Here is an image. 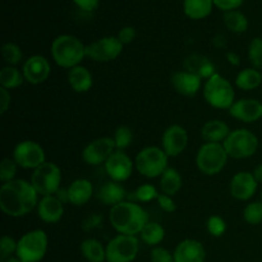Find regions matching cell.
<instances>
[{"mask_svg": "<svg viewBox=\"0 0 262 262\" xmlns=\"http://www.w3.org/2000/svg\"><path fill=\"white\" fill-rule=\"evenodd\" d=\"M225 27L234 33H243L248 30V19L239 10L225 12L223 15Z\"/></svg>", "mask_w": 262, "mask_h": 262, "instance_id": "d6a6232c", "label": "cell"}, {"mask_svg": "<svg viewBox=\"0 0 262 262\" xmlns=\"http://www.w3.org/2000/svg\"><path fill=\"white\" fill-rule=\"evenodd\" d=\"M97 200L106 206H115L124 201L125 188L120 183L114 181H109L102 184L96 193Z\"/></svg>", "mask_w": 262, "mask_h": 262, "instance_id": "cb8c5ba5", "label": "cell"}, {"mask_svg": "<svg viewBox=\"0 0 262 262\" xmlns=\"http://www.w3.org/2000/svg\"><path fill=\"white\" fill-rule=\"evenodd\" d=\"M243 219L250 225H258L262 223V202H251L243 210Z\"/></svg>", "mask_w": 262, "mask_h": 262, "instance_id": "d590c367", "label": "cell"}, {"mask_svg": "<svg viewBox=\"0 0 262 262\" xmlns=\"http://www.w3.org/2000/svg\"><path fill=\"white\" fill-rule=\"evenodd\" d=\"M230 117L243 123H255L262 118V102L257 99H241L229 109Z\"/></svg>", "mask_w": 262, "mask_h": 262, "instance_id": "e0dca14e", "label": "cell"}, {"mask_svg": "<svg viewBox=\"0 0 262 262\" xmlns=\"http://www.w3.org/2000/svg\"><path fill=\"white\" fill-rule=\"evenodd\" d=\"M227 59L233 67H238L241 64L239 56H238L235 53H233V51H229V53H227Z\"/></svg>", "mask_w": 262, "mask_h": 262, "instance_id": "681fc988", "label": "cell"}, {"mask_svg": "<svg viewBox=\"0 0 262 262\" xmlns=\"http://www.w3.org/2000/svg\"><path fill=\"white\" fill-rule=\"evenodd\" d=\"M159 192L156 189V187L154 184H141L140 187H137V189L133 193L136 201L138 202H151L154 200H158Z\"/></svg>", "mask_w": 262, "mask_h": 262, "instance_id": "8d00e7d4", "label": "cell"}, {"mask_svg": "<svg viewBox=\"0 0 262 262\" xmlns=\"http://www.w3.org/2000/svg\"><path fill=\"white\" fill-rule=\"evenodd\" d=\"M68 202L74 206H83L91 200L94 193V187L89 179L79 178L72 182L71 186L67 188Z\"/></svg>", "mask_w": 262, "mask_h": 262, "instance_id": "7402d4cb", "label": "cell"}, {"mask_svg": "<svg viewBox=\"0 0 262 262\" xmlns=\"http://www.w3.org/2000/svg\"><path fill=\"white\" fill-rule=\"evenodd\" d=\"M48 234L42 229L30 230L17 241L15 257L22 262H40L48 252Z\"/></svg>", "mask_w": 262, "mask_h": 262, "instance_id": "5b68a950", "label": "cell"}, {"mask_svg": "<svg viewBox=\"0 0 262 262\" xmlns=\"http://www.w3.org/2000/svg\"><path fill=\"white\" fill-rule=\"evenodd\" d=\"M5 262H22V261H20L19 258H17V257H10V258H8V260Z\"/></svg>", "mask_w": 262, "mask_h": 262, "instance_id": "816d5d0a", "label": "cell"}, {"mask_svg": "<svg viewBox=\"0 0 262 262\" xmlns=\"http://www.w3.org/2000/svg\"><path fill=\"white\" fill-rule=\"evenodd\" d=\"M228 156L232 159H247L255 155L258 148V138L246 128L234 129L223 142Z\"/></svg>", "mask_w": 262, "mask_h": 262, "instance_id": "ba28073f", "label": "cell"}, {"mask_svg": "<svg viewBox=\"0 0 262 262\" xmlns=\"http://www.w3.org/2000/svg\"><path fill=\"white\" fill-rule=\"evenodd\" d=\"M248 59L253 68H262V38L255 37L248 46Z\"/></svg>", "mask_w": 262, "mask_h": 262, "instance_id": "74e56055", "label": "cell"}, {"mask_svg": "<svg viewBox=\"0 0 262 262\" xmlns=\"http://www.w3.org/2000/svg\"><path fill=\"white\" fill-rule=\"evenodd\" d=\"M51 56L56 66L72 69L86 58V46L76 36L60 35L51 43Z\"/></svg>", "mask_w": 262, "mask_h": 262, "instance_id": "3957f363", "label": "cell"}, {"mask_svg": "<svg viewBox=\"0 0 262 262\" xmlns=\"http://www.w3.org/2000/svg\"><path fill=\"white\" fill-rule=\"evenodd\" d=\"M114 142L115 148L119 151H124L125 148L129 147L133 141V130L128 125H120L117 128L114 133Z\"/></svg>", "mask_w": 262, "mask_h": 262, "instance_id": "e575fe53", "label": "cell"}, {"mask_svg": "<svg viewBox=\"0 0 262 262\" xmlns=\"http://www.w3.org/2000/svg\"><path fill=\"white\" fill-rule=\"evenodd\" d=\"M188 145V133L182 125L173 124L165 129L161 137V148L169 158L181 155Z\"/></svg>", "mask_w": 262, "mask_h": 262, "instance_id": "9a60e30c", "label": "cell"}, {"mask_svg": "<svg viewBox=\"0 0 262 262\" xmlns=\"http://www.w3.org/2000/svg\"><path fill=\"white\" fill-rule=\"evenodd\" d=\"M17 163L14 159L5 158L3 159L2 164H0V181L3 183H8L10 181H14V177L17 174Z\"/></svg>", "mask_w": 262, "mask_h": 262, "instance_id": "f35d334b", "label": "cell"}, {"mask_svg": "<svg viewBox=\"0 0 262 262\" xmlns=\"http://www.w3.org/2000/svg\"><path fill=\"white\" fill-rule=\"evenodd\" d=\"M102 222V216L100 214H92L90 215L89 217H86L84 219V222L82 223V229L84 230V232H90V230L95 229V228L100 227V224H101Z\"/></svg>", "mask_w": 262, "mask_h": 262, "instance_id": "bcb514c9", "label": "cell"}, {"mask_svg": "<svg viewBox=\"0 0 262 262\" xmlns=\"http://www.w3.org/2000/svg\"><path fill=\"white\" fill-rule=\"evenodd\" d=\"M117 37L119 38V41L123 43V45H128V43H130L133 40H135L136 30L133 27H130V26H125V27L120 28Z\"/></svg>", "mask_w": 262, "mask_h": 262, "instance_id": "f6af8a7d", "label": "cell"}, {"mask_svg": "<svg viewBox=\"0 0 262 262\" xmlns=\"http://www.w3.org/2000/svg\"><path fill=\"white\" fill-rule=\"evenodd\" d=\"M68 83L77 94H84V92H89L91 90L94 79H92L91 72L86 67L77 66L69 69Z\"/></svg>", "mask_w": 262, "mask_h": 262, "instance_id": "d4e9b609", "label": "cell"}, {"mask_svg": "<svg viewBox=\"0 0 262 262\" xmlns=\"http://www.w3.org/2000/svg\"><path fill=\"white\" fill-rule=\"evenodd\" d=\"M15 252H17V241H14L9 235H4L0 239V258H2V262H5L8 258L13 257L12 255H15Z\"/></svg>", "mask_w": 262, "mask_h": 262, "instance_id": "60d3db41", "label": "cell"}, {"mask_svg": "<svg viewBox=\"0 0 262 262\" xmlns=\"http://www.w3.org/2000/svg\"><path fill=\"white\" fill-rule=\"evenodd\" d=\"M168 159L165 151L156 146H147L137 154L135 166L141 176L146 178H158L168 169Z\"/></svg>", "mask_w": 262, "mask_h": 262, "instance_id": "8992f818", "label": "cell"}, {"mask_svg": "<svg viewBox=\"0 0 262 262\" xmlns=\"http://www.w3.org/2000/svg\"><path fill=\"white\" fill-rule=\"evenodd\" d=\"M61 170L55 163L46 161L42 165L35 169L31 177V184L38 196H54L60 189Z\"/></svg>", "mask_w": 262, "mask_h": 262, "instance_id": "9c48e42d", "label": "cell"}, {"mask_svg": "<svg viewBox=\"0 0 262 262\" xmlns=\"http://www.w3.org/2000/svg\"><path fill=\"white\" fill-rule=\"evenodd\" d=\"M171 86L183 96H194L200 91L202 84V79L197 74L188 71H178L171 76Z\"/></svg>", "mask_w": 262, "mask_h": 262, "instance_id": "ffe728a7", "label": "cell"}, {"mask_svg": "<svg viewBox=\"0 0 262 262\" xmlns=\"http://www.w3.org/2000/svg\"><path fill=\"white\" fill-rule=\"evenodd\" d=\"M228 154L223 143L205 142L196 155V165L205 176H216L228 163Z\"/></svg>", "mask_w": 262, "mask_h": 262, "instance_id": "52a82bcc", "label": "cell"}, {"mask_svg": "<svg viewBox=\"0 0 262 262\" xmlns=\"http://www.w3.org/2000/svg\"><path fill=\"white\" fill-rule=\"evenodd\" d=\"M105 171L110 181L122 183L129 179L133 173V161L125 152L119 150H115L113 155L107 159L104 164Z\"/></svg>", "mask_w": 262, "mask_h": 262, "instance_id": "5bb4252c", "label": "cell"}, {"mask_svg": "<svg viewBox=\"0 0 262 262\" xmlns=\"http://www.w3.org/2000/svg\"><path fill=\"white\" fill-rule=\"evenodd\" d=\"M176 262H205L206 251L201 242L196 239H184L174 250Z\"/></svg>", "mask_w": 262, "mask_h": 262, "instance_id": "d6986e66", "label": "cell"}, {"mask_svg": "<svg viewBox=\"0 0 262 262\" xmlns=\"http://www.w3.org/2000/svg\"><path fill=\"white\" fill-rule=\"evenodd\" d=\"M161 192L169 196H176L182 188V176L174 168H168L160 177Z\"/></svg>", "mask_w": 262, "mask_h": 262, "instance_id": "f546056e", "label": "cell"}, {"mask_svg": "<svg viewBox=\"0 0 262 262\" xmlns=\"http://www.w3.org/2000/svg\"><path fill=\"white\" fill-rule=\"evenodd\" d=\"M38 204V193L31 182L14 179L3 183L0 188V209L5 215L22 217L32 211Z\"/></svg>", "mask_w": 262, "mask_h": 262, "instance_id": "6da1fadb", "label": "cell"}, {"mask_svg": "<svg viewBox=\"0 0 262 262\" xmlns=\"http://www.w3.org/2000/svg\"><path fill=\"white\" fill-rule=\"evenodd\" d=\"M2 56L8 66H18L22 61V49L14 42H7L2 48Z\"/></svg>", "mask_w": 262, "mask_h": 262, "instance_id": "836d02e7", "label": "cell"}, {"mask_svg": "<svg viewBox=\"0 0 262 262\" xmlns=\"http://www.w3.org/2000/svg\"><path fill=\"white\" fill-rule=\"evenodd\" d=\"M141 239L150 247H158L165 238V229L161 224L155 222H148L140 233Z\"/></svg>", "mask_w": 262, "mask_h": 262, "instance_id": "4dcf8cb0", "label": "cell"}, {"mask_svg": "<svg viewBox=\"0 0 262 262\" xmlns=\"http://www.w3.org/2000/svg\"><path fill=\"white\" fill-rule=\"evenodd\" d=\"M13 159L18 166L23 169H37L46 163V155L43 148L37 142L31 140L17 143L13 151Z\"/></svg>", "mask_w": 262, "mask_h": 262, "instance_id": "7c38bea8", "label": "cell"}, {"mask_svg": "<svg viewBox=\"0 0 262 262\" xmlns=\"http://www.w3.org/2000/svg\"><path fill=\"white\" fill-rule=\"evenodd\" d=\"M50 63L42 55H32L23 63L22 73L25 81L31 84H41L50 76Z\"/></svg>", "mask_w": 262, "mask_h": 262, "instance_id": "2e32d148", "label": "cell"}, {"mask_svg": "<svg viewBox=\"0 0 262 262\" xmlns=\"http://www.w3.org/2000/svg\"><path fill=\"white\" fill-rule=\"evenodd\" d=\"M82 256L89 262H105L106 261V247L102 246L100 241L95 238H87L81 243Z\"/></svg>", "mask_w": 262, "mask_h": 262, "instance_id": "83f0119b", "label": "cell"}, {"mask_svg": "<svg viewBox=\"0 0 262 262\" xmlns=\"http://www.w3.org/2000/svg\"><path fill=\"white\" fill-rule=\"evenodd\" d=\"M115 151L114 138L100 137L91 141L82 151V159L87 165L97 166L105 164Z\"/></svg>", "mask_w": 262, "mask_h": 262, "instance_id": "4fadbf2b", "label": "cell"}, {"mask_svg": "<svg viewBox=\"0 0 262 262\" xmlns=\"http://www.w3.org/2000/svg\"><path fill=\"white\" fill-rule=\"evenodd\" d=\"M140 251L136 235L118 234L106 245V262H133Z\"/></svg>", "mask_w": 262, "mask_h": 262, "instance_id": "30bf717a", "label": "cell"}, {"mask_svg": "<svg viewBox=\"0 0 262 262\" xmlns=\"http://www.w3.org/2000/svg\"><path fill=\"white\" fill-rule=\"evenodd\" d=\"M202 92L207 104L215 109L229 110L235 101L234 87L219 73H215L205 82Z\"/></svg>", "mask_w": 262, "mask_h": 262, "instance_id": "277c9868", "label": "cell"}, {"mask_svg": "<svg viewBox=\"0 0 262 262\" xmlns=\"http://www.w3.org/2000/svg\"><path fill=\"white\" fill-rule=\"evenodd\" d=\"M261 202H262V191H261Z\"/></svg>", "mask_w": 262, "mask_h": 262, "instance_id": "f5cc1de1", "label": "cell"}, {"mask_svg": "<svg viewBox=\"0 0 262 262\" xmlns=\"http://www.w3.org/2000/svg\"><path fill=\"white\" fill-rule=\"evenodd\" d=\"M123 46L117 36H105L86 45V58L96 63H109L122 54Z\"/></svg>", "mask_w": 262, "mask_h": 262, "instance_id": "8fae6325", "label": "cell"}, {"mask_svg": "<svg viewBox=\"0 0 262 262\" xmlns=\"http://www.w3.org/2000/svg\"><path fill=\"white\" fill-rule=\"evenodd\" d=\"M206 227L210 235L215 238L222 237L227 232V222L222 216H217V215H212L207 219Z\"/></svg>", "mask_w": 262, "mask_h": 262, "instance_id": "ab89813d", "label": "cell"}, {"mask_svg": "<svg viewBox=\"0 0 262 262\" xmlns=\"http://www.w3.org/2000/svg\"><path fill=\"white\" fill-rule=\"evenodd\" d=\"M257 181L253 173L250 171H239L233 176L230 181V194L239 201H247L255 196L257 191Z\"/></svg>", "mask_w": 262, "mask_h": 262, "instance_id": "ac0fdd59", "label": "cell"}, {"mask_svg": "<svg viewBox=\"0 0 262 262\" xmlns=\"http://www.w3.org/2000/svg\"><path fill=\"white\" fill-rule=\"evenodd\" d=\"M109 222L119 234L137 235L150 220L147 211L141 205L123 201L110 209Z\"/></svg>", "mask_w": 262, "mask_h": 262, "instance_id": "7a4b0ae2", "label": "cell"}, {"mask_svg": "<svg viewBox=\"0 0 262 262\" xmlns=\"http://www.w3.org/2000/svg\"><path fill=\"white\" fill-rule=\"evenodd\" d=\"M10 102H12V96H10L9 90L0 87V113L2 114H5L8 112V109L10 107Z\"/></svg>", "mask_w": 262, "mask_h": 262, "instance_id": "7dc6e473", "label": "cell"}, {"mask_svg": "<svg viewBox=\"0 0 262 262\" xmlns=\"http://www.w3.org/2000/svg\"><path fill=\"white\" fill-rule=\"evenodd\" d=\"M64 204L60 200L54 196H45L38 201L37 204V215L43 223L48 224H55L63 217Z\"/></svg>", "mask_w": 262, "mask_h": 262, "instance_id": "44dd1931", "label": "cell"}, {"mask_svg": "<svg viewBox=\"0 0 262 262\" xmlns=\"http://www.w3.org/2000/svg\"><path fill=\"white\" fill-rule=\"evenodd\" d=\"M232 130L229 125L220 119H212L201 128V137L207 143H223Z\"/></svg>", "mask_w": 262, "mask_h": 262, "instance_id": "603a6c76", "label": "cell"}, {"mask_svg": "<svg viewBox=\"0 0 262 262\" xmlns=\"http://www.w3.org/2000/svg\"><path fill=\"white\" fill-rule=\"evenodd\" d=\"M158 205L163 211L165 212H174L177 210V205L174 202V200L171 199V196L165 193H160L158 197Z\"/></svg>", "mask_w": 262, "mask_h": 262, "instance_id": "ee69618b", "label": "cell"}, {"mask_svg": "<svg viewBox=\"0 0 262 262\" xmlns=\"http://www.w3.org/2000/svg\"><path fill=\"white\" fill-rule=\"evenodd\" d=\"M25 82L23 73L13 66H7L0 71V87L7 90L18 89Z\"/></svg>", "mask_w": 262, "mask_h": 262, "instance_id": "1f68e13d", "label": "cell"}, {"mask_svg": "<svg viewBox=\"0 0 262 262\" xmlns=\"http://www.w3.org/2000/svg\"><path fill=\"white\" fill-rule=\"evenodd\" d=\"M74 4L84 12H94L99 7L100 0H73Z\"/></svg>", "mask_w": 262, "mask_h": 262, "instance_id": "c3c4849f", "label": "cell"}, {"mask_svg": "<svg viewBox=\"0 0 262 262\" xmlns=\"http://www.w3.org/2000/svg\"><path fill=\"white\" fill-rule=\"evenodd\" d=\"M150 258L151 262H176L174 261V253H171L166 248L160 247V246L154 247L151 250Z\"/></svg>", "mask_w": 262, "mask_h": 262, "instance_id": "b9f144b4", "label": "cell"}, {"mask_svg": "<svg viewBox=\"0 0 262 262\" xmlns=\"http://www.w3.org/2000/svg\"><path fill=\"white\" fill-rule=\"evenodd\" d=\"M262 83V73L256 68L242 69L235 77V86L245 91L257 89Z\"/></svg>", "mask_w": 262, "mask_h": 262, "instance_id": "f1b7e54d", "label": "cell"}, {"mask_svg": "<svg viewBox=\"0 0 262 262\" xmlns=\"http://www.w3.org/2000/svg\"><path fill=\"white\" fill-rule=\"evenodd\" d=\"M214 8L212 0H184L183 10L184 14L194 20L204 19L209 17Z\"/></svg>", "mask_w": 262, "mask_h": 262, "instance_id": "4316f807", "label": "cell"}, {"mask_svg": "<svg viewBox=\"0 0 262 262\" xmlns=\"http://www.w3.org/2000/svg\"><path fill=\"white\" fill-rule=\"evenodd\" d=\"M253 176H255L257 183H262V164L256 166L255 170H253Z\"/></svg>", "mask_w": 262, "mask_h": 262, "instance_id": "f907efd6", "label": "cell"}, {"mask_svg": "<svg viewBox=\"0 0 262 262\" xmlns=\"http://www.w3.org/2000/svg\"><path fill=\"white\" fill-rule=\"evenodd\" d=\"M214 5L217 9L223 12H230V10H238V8L243 4L245 0H212Z\"/></svg>", "mask_w": 262, "mask_h": 262, "instance_id": "7bdbcfd3", "label": "cell"}, {"mask_svg": "<svg viewBox=\"0 0 262 262\" xmlns=\"http://www.w3.org/2000/svg\"><path fill=\"white\" fill-rule=\"evenodd\" d=\"M186 71L192 72V73L197 74L201 79H209L214 76L216 72H215V66L209 58L202 55H191L186 59Z\"/></svg>", "mask_w": 262, "mask_h": 262, "instance_id": "484cf974", "label": "cell"}]
</instances>
